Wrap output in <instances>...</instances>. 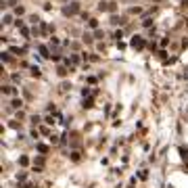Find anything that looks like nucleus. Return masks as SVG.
Listing matches in <instances>:
<instances>
[{
    "label": "nucleus",
    "instance_id": "423d86ee",
    "mask_svg": "<svg viewBox=\"0 0 188 188\" xmlns=\"http://www.w3.org/2000/svg\"><path fill=\"white\" fill-rule=\"evenodd\" d=\"M40 52H42V57H50V54H48V48H46V46H40Z\"/></svg>",
    "mask_w": 188,
    "mask_h": 188
},
{
    "label": "nucleus",
    "instance_id": "f03ea898",
    "mask_svg": "<svg viewBox=\"0 0 188 188\" xmlns=\"http://www.w3.org/2000/svg\"><path fill=\"white\" fill-rule=\"evenodd\" d=\"M132 46H134V48H144V40L140 38V36H134V40H132Z\"/></svg>",
    "mask_w": 188,
    "mask_h": 188
},
{
    "label": "nucleus",
    "instance_id": "f257e3e1",
    "mask_svg": "<svg viewBox=\"0 0 188 188\" xmlns=\"http://www.w3.org/2000/svg\"><path fill=\"white\" fill-rule=\"evenodd\" d=\"M77 8H80V6H77L75 2H71V6H65V8H63V13H65V15H75Z\"/></svg>",
    "mask_w": 188,
    "mask_h": 188
},
{
    "label": "nucleus",
    "instance_id": "20e7f679",
    "mask_svg": "<svg viewBox=\"0 0 188 188\" xmlns=\"http://www.w3.org/2000/svg\"><path fill=\"white\" fill-rule=\"evenodd\" d=\"M2 92H4V94H15V88H11V86H4V88H2Z\"/></svg>",
    "mask_w": 188,
    "mask_h": 188
},
{
    "label": "nucleus",
    "instance_id": "39448f33",
    "mask_svg": "<svg viewBox=\"0 0 188 188\" xmlns=\"http://www.w3.org/2000/svg\"><path fill=\"white\" fill-rule=\"evenodd\" d=\"M31 75H34V77H38V75H40V67H36V65L31 67Z\"/></svg>",
    "mask_w": 188,
    "mask_h": 188
},
{
    "label": "nucleus",
    "instance_id": "6e6552de",
    "mask_svg": "<svg viewBox=\"0 0 188 188\" xmlns=\"http://www.w3.org/2000/svg\"><path fill=\"white\" fill-rule=\"evenodd\" d=\"M19 163H21V165H27V163H29V159H27V157H21Z\"/></svg>",
    "mask_w": 188,
    "mask_h": 188
},
{
    "label": "nucleus",
    "instance_id": "0eeeda50",
    "mask_svg": "<svg viewBox=\"0 0 188 188\" xmlns=\"http://www.w3.org/2000/svg\"><path fill=\"white\" fill-rule=\"evenodd\" d=\"M38 151H40V153H46V151H48V146H46V144H38Z\"/></svg>",
    "mask_w": 188,
    "mask_h": 188
},
{
    "label": "nucleus",
    "instance_id": "1a4fd4ad",
    "mask_svg": "<svg viewBox=\"0 0 188 188\" xmlns=\"http://www.w3.org/2000/svg\"><path fill=\"white\" fill-rule=\"evenodd\" d=\"M84 107H86V109H90V107H92V98H88V100L84 102Z\"/></svg>",
    "mask_w": 188,
    "mask_h": 188
},
{
    "label": "nucleus",
    "instance_id": "7ed1b4c3",
    "mask_svg": "<svg viewBox=\"0 0 188 188\" xmlns=\"http://www.w3.org/2000/svg\"><path fill=\"white\" fill-rule=\"evenodd\" d=\"M11 105H13L15 109H19V107H23V100H21V98H15V100H13Z\"/></svg>",
    "mask_w": 188,
    "mask_h": 188
}]
</instances>
